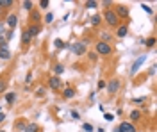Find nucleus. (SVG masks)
<instances>
[{
	"mask_svg": "<svg viewBox=\"0 0 157 132\" xmlns=\"http://www.w3.org/2000/svg\"><path fill=\"white\" fill-rule=\"evenodd\" d=\"M139 118H141V113H139V111H132V113H131V120H134V121H138Z\"/></svg>",
	"mask_w": 157,
	"mask_h": 132,
	"instance_id": "19",
	"label": "nucleus"
},
{
	"mask_svg": "<svg viewBox=\"0 0 157 132\" xmlns=\"http://www.w3.org/2000/svg\"><path fill=\"white\" fill-rule=\"evenodd\" d=\"M4 89H5V82H4V81H0V93H2Z\"/></svg>",
	"mask_w": 157,
	"mask_h": 132,
	"instance_id": "36",
	"label": "nucleus"
},
{
	"mask_svg": "<svg viewBox=\"0 0 157 132\" xmlns=\"http://www.w3.org/2000/svg\"><path fill=\"white\" fill-rule=\"evenodd\" d=\"M39 32H41V27H39L38 23H32V25H29V29H27V34H29L30 38H34V36H38Z\"/></svg>",
	"mask_w": 157,
	"mask_h": 132,
	"instance_id": "6",
	"label": "nucleus"
},
{
	"mask_svg": "<svg viewBox=\"0 0 157 132\" xmlns=\"http://www.w3.org/2000/svg\"><path fill=\"white\" fill-rule=\"evenodd\" d=\"M0 113H2V107H0Z\"/></svg>",
	"mask_w": 157,
	"mask_h": 132,
	"instance_id": "40",
	"label": "nucleus"
},
{
	"mask_svg": "<svg viewBox=\"0 0 157 132\" xmlns=\"http://www.w3.org/2000/svg\"><path fill=\"white\" fill-rule=\"evenodd\" d=\"M72 118H75V120L79 118V113H77V111H72Z\"/></svg>",
	"mask_w": 157,
	"mask_h": 132,
	"instance_id": "37",
	"label": "nucleus"
},
{
	"mask_svg": "<svg viewBox=\"0 0 157 132\" xmlns=\"http://www.w3.org/2000/svg\"><path fill=\"white\" fill-rule=\"evenodd\" d=\"M48 86H50L52 89H59V86H61V79H59L57 75L50 77V81H48Z\"/></svg>",
	"mask_w": 157,
	"mask_h": 132,
	"instance_id": "10",
	"label": "nucleus"
},
{
	"mask_svg": "<svg viewBox=\"0 0 157 132\" xmlns=\"http://www.w3.org/2000/svg\"><path fill=\"white\" fill-rule=\"evenodd\" d=\"M0 11H2V7H0Z\"/></svg>",
	"mask_w": 157,
	"mask_h": 132,
	"instance_id": "41",
	"label": "nucleus"
},
{
	"mask_svg": "<svg viewBox=\"0 0 157 132\" xmlns=\"http://www.w3.org/2000/svg\"><path fill=\"white\" fill-rule=\"evenodd\" d=\"M114 13H116V16H118V18H120V16H121V18H127L129 15H131L125 5H116V11H114Z\"/></svg>",
	"mask_w": 157,
	"mask_h": 132,
	"instance_id": "9",
	"label": "nucleus"
},
{
	"mask_svg": "<svg viewBox=\"0 0 157 132\" xmlns=\"http://www.w3.org/2000/svg\"><path fill=\"white\" fill-rule=\"evenodd\" d=\"M30 20H34V22H39V20H41V16H39L38 11H30Z\"/></svg>",
	"mask_w": 157,
	"mask_h": 132,
	"instance_id": "18",
	"label": "nucleus"
},
{
	"mask_svg": "<svg viewBox=\"0 0 157 132\" xmlns=\"http://www.w3.org/2000/svg\"><path fill=\"white\" fill-rule=\"evenodd\" d=\"M48 4H50V2H48V0H41V2H39V5H41V7H43V9H45V7H48Z\"/></svg>",
	"mask_w": 157,
	"mask_h": 132,
	"instance_id": "29",
	"label": "nucleus"
},
{
	"mask_svg": "<svg viewBox=\"0 0 157 132\" xmlns=\"http://www.w3.org/2000/svg\"><path fill=\"white\" fill-rule=\"evenodd\" d=\"M113 132H120V129H114V130H113Z\"/></svg>",
	"mask_w": 157,
	"mask_h": 132,
	"instance_id": "39",
	"label": "nucleus"
},
{
	"mask_svg": "<svg viewBox=\"0 0 157 132\" xmlns=\"http://www.w3.org/2000/svg\"><path fill=\"white\" fill-rule=\"evenodd\" d=\"M0 132H4V130H0Z\"/></svg>",
	"mask_w": 157,
	"mask_h": 132,
	"instance_id": "42",
	"label": "nucleus"
},
{
	"mask_svg": "<svg viewBox=\"0 0 157 132\" xmlns=\"http://www.w3.org/2000/svg\"><path fill=\"white\" fill-rule=\"evenodd\" d=\"M145 45H146V47H154V45H155V38H148L145 41Z\"/></svg>",
	"mask_w": 157,
	"mask_h": 132,
	"instance_id": "25",
	"label": "nucleus"
},
{
	"mask_svg": "<svg viewBox=\"0 0 157 132\" xmlns=\"http://www.w3.org/2000/svg\"><path fill=\"white\" fill-rule=\"evenodd\" d=\"M63 96H64V98H73V96H75V89L66 88V89H64V93H63Z\"/></svg>",
	"mask_w": 157,
	"mask_h": 132,
	"instance_id": "14",
	"label": "nucleus"
},
{
	"mask_svg": "<svg viewBox=\"0 0 157 132\" xmlns=\"http://www.w3.org/2000/svg\"><path fill=\"white\" fill-rule=\"evenodd\" d=\"M118 129H120V132H136V127L131 121H121V125Z\"/></svg>",
	"mask_w": 157,
	"mask_h": 132,
	"instance_id": "7",
	"label": "nucleus"
},
{
	"mask_svg": "<svg viewBox=\"0 0 157 132\" xmlns=\"http://www.w3.org/2000/svg\"><path fill=\"white\" fill-rule=\"evenodd\" d=\"M30 39H32V38L27 34V30H25L23 34H22V43H23V45H29V43H30Z\"/></svg>",
	"mask_w": 157,
	"mask_h": 132,
	"instance_id": "16",
	"label": "nucleus"
},
{
	"mask_svg": "<svg viewBox=\"0 0 157 132\" xmlns=\"http://www.w3.org/2000/svg\"><path fill=\"white\" fill-rule=\"evenodd\" d=\"M22 5H23V9H25V11H32V2H29V0H25Z\"/></svg>",
	"mask_w": 157,
	"mask_h": 132,
	"instance_id": "22",
	"label": "nucleus"
},
{
	"mask_svg": "<svg viewBox=\"0 0 157 132\" xmlns=\"http://www.w3.org/2000/svg\"><path fill=\"white\" fill-rule=\"evenodd\" d=\"M141 7H143V9H145L146 13H150V15H152V7H148V5H145V4H143V5H141Z\"/></svg>",
	"mask_w": 157,
	"mask_h": 132,
	"instance_id": "33",
	"label": "nucleus"
},
{
	"mask_svg": "<svg viewBox=\"0 0 157 132\" xmlns=\"http://www.w3.org/2000/svg\"><path fill=\"white\" fill-rule=\"evenodd\" d=\"M104 18H105V22L111 25V27H116V25L120 23V18L116 16V13H114L113 9H107V11H105V15H104Z\"/></svg>",
	"mask_w": 157,
	"mask_h": 132,
	"instance_id": "1",
	"label": "nucleus"
},
{
	"mask_svg": "<svg viewBox=\"0 0 157 132\" xmlns=\"http://www.w3.org/2000/svg\"><path fill=\"white\" fill-rule=\"evenodd\" d=\"M100 20H102V16H98V15H95V16L91 18V25H98V23H100Z\"/></svg>",
	"mask_w": 157,
	"mask_h": 132,
	"instance_id": "23",
	"label": "nucleus"
},
{
	"mask_svg": "<svg viewBox=\"0 0 157 132\" xmlns=\"http://www.w3.org/2000/svg\"><path fill=\"white\" fill-rule=\"evenodd\" d=\"M145 59H146V55H141V57H138L134 61V64H132V68H131V75H136V71H138L141 66H143V63H145Z\"/></svg>",
	"mask_w": 157,
	"mask_h": 132,
	"instance_id": "4",
	"label": "nucleus"
},
{
	"mask_svg": "<svg viewBox=\"0 0 157 132\" xmlns=\"http://www.w3.org/2000/svg\"><path fill=\"white\" fill-rule=\"evenodd\" d=\"M54 22V13H46L45 16V23H52Z\"/></svg>",
	"mask_w": 157,
	"mask_h": 132,
	"instance_id": "20",
	"label": "nucleus"
},
{
	"mask_svg": "<svg viewBox=\"0 0 157 132\" xmlns=\"http://www.w3.org/2000/svg\"><path fill=\"white\" fill-rule=\"evenodd\" d=\"M15 100H16V93H5V102H7L9 105L15 104Z\"/></svg>",
	"mask_w": 157,
	"mask_h": 132,
	"instance_id": "13",
	"label": "nucleus"
},
{
	"mask_svg": "<svg viewBox=\"0 0 157 132\" xmlns=\"http://www.w3.org/2000/svg\"><path fill=\"white\" fill-rule=\"evenodd\" d=\"M0 59H4V61L11 59V52L7 48V43H0Z\"/></svg>",
	"mask_w": 157,
	"mask_h": 132,
	"instance_id": "5",
	"label": "nucleus"
},
{
	"mask_svg": "<svg viewBox=\"0 0 157 132\" xmlns=\"http://www.w3.org/2000/svg\"><path fill=\"white\" fill-rule=\"evenodd\" d=\"M97 5H98V4L95 2V0H89V2H86V7H87V9H95Z\"/></svg>",
	"mask_w": 157,
	"mask_h": 132,
	"instance_id": "24",
	"label": "nucleus"
},
{
	"mask_svg": "<svg viewBox=\"0 0 157 132\" xmlns=\"http://www.w3.org/2000/svg\"><path fill=\"white\" fill-rule=\"evenodd\" d=\"M13 4H15L13 0H0V7H11Z\"/></svg>",
	"mask_w": 157,
	"mask_h": 132,
	"instance_id": "17",
	"label": "nucleus"
},
{
	"mask_svg": "<svg viewBox=\"0 0 157 132\" xmlns=\"http://www.w3.org/2000/svg\"><path fill=\"white\" fill-rule=\"evenodd\" d=\"M36 95H38V96H43V95H45V89H43V88H39Z\"/></svg>",
	"mask_w": 157,
	"mask_h": 132,
	"instance_id": "35",
	"label": "nucleus"
},
{
	"mask_svg": "<svg viewBox=\"0 0 157 132\" xmlns=\"http://www.w3.org/2000/svg\"><path fill=\"white\" fill-rule=\"evenodd\" d=\"M97 88H98V89H104V88H105V81H98Z\"/></svg>",
	"mask_w": 157,
	"mask_h": 132,
	"instance_id": "28",
	"label": "nucleus"
},
{
	"mask_svg": "<svg viewBox=\"0 0 157 132\" xmlns=\"http://www.w3.org/2000/svg\"><path fill=\"white\" fill-rule=\"evenodd\" d=\"M4 32H5V25H4V23H0V38L4 36Z\"/></svg>",
	"mask_w": 157,
	"mask_h": 132,
	"instance_id": "30",
	"label": "nucleus"
},
{
	"mask_svg": "<svg viewBox=\"0 0 157 132\" xmlns=\"http://www.w3.org/2000/svg\"><path fill=\"white\" fill-rule=\"evenodd\" d=\"M16 25H18V16L16 15H9L7 16V27L9 29H15Z\"/></svg>",
	"mask_w": 157,
	"mask_h": 132,
	"instance_id": "11",
	"label": "nucleus"
},
{
	"mask_svg": "<svg viewBox=\"0 0 157 132\" xmlns=\"http://www.w3.org/2000/svg\"><path fill=\"white\" fill-rule=\"evenodd\" d=\"M86 50H87L86 41H79V43H73L72 45V52H73L75 55H82V54H86Z\"/></svg>",
	"mask_w": 157,
	"mask_h": 132,
	"instance_id": "3",
	"label": "nucleus"
},
{
	"mask_svg": "<svg viewBox=\"0 0 157 132\" xmlns=\"http://www.w3.org/2000/svg\"><path fill=\"white\" fill-rule=\"evenodd\" d=\"M104 118H105V120H107V121H111V120H113V118H114V116H113V114H109V113H105V114H104Z\"/></svg>",
	"mask_w": 157,
	"mask_h": 132,
	"instance_id": "31",
	"label": "nucleus"
},
{
	"mask_svg": "<svg viewBox=\"0 0 157 132\" xmlns=\"http://www.w3.org/2000/svg\"><path fill=\"white\" fill-rule=\"evenodd\" d=\"M25 132H39V127L36 123H30V125H27V127H25Z\"/></svg>",
	"mask_w": 157,
	"mask_h": 132,
	"instance_id": "15",
	"label": "nucleus"
},
{
	"mask_svg": "<svg viewBox=\"0 0 157 132\" xmlns=\"http://www.w3.org/2000/svg\"><path fill=\"white\" fill-rule=\"evenodd\" d=\"M102 38H104V43H107V39L111 38V34H107V32H104V34H102Z\"/></svg>",
	"mask_w": 157,
	"mask_h": 132,
	"instance_id": "32",
	"label": "nucleus"
},
{
	"mask_svg": "<svg viewBox=\"0 0 157 132\" xmlns=\"http://www.w3.org/2000/svg\"><path fill=\"white\" fill-rule=\"evenodd\" d=\"M63 71H64V66H63V64H57V66H56V73H57V77L63 73Z\"/></svg>",
	"mask_w": 157,
	"mask_h": 132,
	"instance_id": "26",
	"label": "nucleus"
},
{
	"mask_svg": "<svg viewBox=\"0 0 157 132\" xmlns=\"http://www.w3.org/2000/svg\"><path fill=\"white\" fill-rule=\"evenodd\" d=\"M25 82L29 84V82H32V75L30 73H27V77H25Z\"/></svg>",
	"mask_w": 157,
	"mask_h": 132,
	"instance_id": "34",
	"label": "nucleus"
},
{
	"mask_svg": "<svg viewBox=\"0 0 157 132\" xmlns=\"http://www.w3.org/2000/svg\"><path fill=\"white\" fill-rule=\"evenodd\" d=\"M127 32H129V27L127 25H121V27H118V30H116V36L118 38H125Z\"/></svg>",
	"mask_w": 157,
	"mask_h": 132,
	"instance_id": "12",
	"label": "nucleus"
},
{
	"mask_svg": "<svg viewBox=\"0 0 157 132\" xmlns=\"http://www.w3.org/2000/svg\"><path fill=\"white\" fill-rule=\"evenodd\" d=\"M118 89H120V81L118 79H111V82H109V86H107V91L109 93H116Z\"/></svg>",
	"mask_w": 157,
	"mask_h": 132,
	"instance_id": "8",
	"label": "nucleus"
},
{
	"mask_svg": "<svg viewBox=\"0 0 157 132\" xmlns=\"http://www.w3.org/2000/svg\"><path fill=\"white\" fill-rule=\"evenodd\" d=\"M82 129H84L86 132H91V130H93V125H91V123H84V125H82Z\"/></svg>",
	"mask_w": 157,
	"mask_h": 132,
	"instance_id": "27",
	"label": "nucleus"
},
{
	"mask_svg": "<svg viewBox=\"0 0 157 132\" xmlns=\"http://www.w3.org/2000/svg\"><path fill=\"white\" fill-rule=\"evenodd\" d=\"M54 45H56V48H66L64 41H61V39H56V41H54Z\"/></svg>",
	"mask_w": 157,
	"mask_h": 132,
	"instance_id": "21",
	"label": "nucleus"
},
{
	"mask_svg": "<svg viewBox=\"0 0 157 132\" xmlns=\"http://www.w3.org/2000/svg\"><path fill=\"white\" fill-rule=\"evenodd\" d=\"M4 120H5V114H4V113H0V123H2Z\"/></svg>",
	"mask_w": 157,
	"mask_h": 132,
	"instance_id": "38",
	"label": "nucleus"
},
{
	"mask_svg": "<svg viewBox=\"0 0 157 132\" xmlns=\"http://www.w3.org/2000/svg\"><path fill=\"white\" fill-rule=\"evenodd\" d=\"M95 50H97L100 55H109V54L113 52L111 45H109V43H104V41H98V43H97V47H95Z\"/></svg>",
	"mask_w": 157,
	"mask_h": 132,
	"instance_id": "2",
	"label": "nucleus"
}]
</instances>
